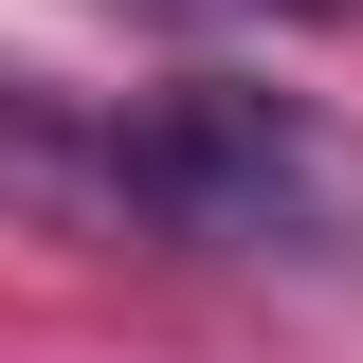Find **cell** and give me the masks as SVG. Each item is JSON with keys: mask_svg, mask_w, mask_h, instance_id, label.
Returning <instances> with one entry per match:
<instances>
[{"mask_svg": "<svg viewBox=\"0 0 363 363\" xmlns=\"http://www.w3.org/2000/svg\"><path fill=\"white\" fill-rule=\"evenodd\" d=\"M128 200H164L182 236H236V255H363V164L272 91H164L128 128Z\"/></svg>", "mask_w": 363, "mask_h": 363, "instance_id": "cell-1", "label": "cell"}]
</instances>
